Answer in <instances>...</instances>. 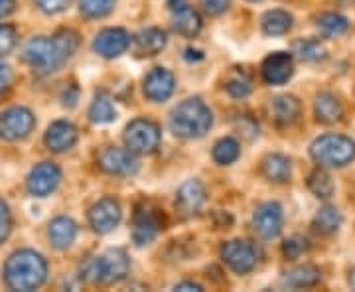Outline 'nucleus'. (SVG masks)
I'll return each instance as SVG.
<instances>
[{
  "instance_id": "obj_1",
  "label": "nucleus",
  "mask_w": 355,
  "mask_h": 292,
  "mask_svg": "<svg viewBox=\"0 0 355 292\" xmlns=\"http://www.w3.org/2000/svg\"><path fill=\"white\" fill-rule=\"evenodd\" d=\"M79 48V36L73 30H62L53 38H34L26 44L24 62L38 74H53Z\"/></svg>"
},
{
  "instance_id": "obj_2",
  "label": "nucleus",
  "mask_w": 355,
  "mask_h": 292,
  "mask_svg": "<svg viewBox=\"0 0 355 292\" xmlns=\"http://www.w3.org/2000/svg\"><path fill=\"white\" fill-rule=\"evenodd\" d=\"M48 265L44 257L34 251H16L4 265V280L12 291H36L44 284Z\"/></svg>"
},
{
  "instance_id": "obj_3",
  "label": "nucleus",
  "mask_w": 355,
  "mask_h": 292,
  "mask_svg": "<svg viewBox=\"0 0 355 292\" xmlns=\"http://www.w3.org/2000/svg\"><path fill=\"white\" fill-rule=\"evenodd\" d=\"M214 125V114L209 107L200 99L180 103L170 114V130L178 139H202Z\"/></svg>"
},
{
  "instance_id": "obj_4",
  "label": "nucleus",
  "mask_w": 355,
  "mask_h": 292,
  "mask_svg": "<svg viewBox=\"0 0 355 292\" xmlns=\"http://www.w3.org/2000/svg\"><path fill=\"white\" fill-rule=\"evenodd\" d=\"M310 156L324 168H342L355 158V142L343 135H324L312 142Z\"/></svg>"
},
{
  "instance_id": "obj_5",
  "label": "nucleus",
  "mask_w": 355,
  "mask_h": 292,
  "mask_svg": "<svg viewBox=\"0 0 355 292\" xmlns=\"http://www.w3.org/2000/svg\"><path fill=\"white\" fill-rule=\"evenodd\" d=\"M123 139L130 153L153 154L160 146V128L148 119H137L125 128Z\"/></svg>"
},
{
  "instance_id": "obj_6",
  "label": "nucleus",
  "mask_w": 355,
  "mask_h": 292,
  "mask_svg": "<svg viewBox=\"0 0 355 292\" xmlns=\"http://www.w3.org/2000/svg\"><path fill=\"white\" fill-rule=\"evenodd\" d=\"M34 114L24 107H12L0 113V139L20 140L26 139L34 128Z\"/></svg>"
},
{
  "instance_id": "obj_7",
  "label": "nucleus",
  "mask_w": 355,
  "mask_h": 292,
  "mask_svg": "<svg viewBox=\"0 0 355 292\" xmlns=\"http://www.w3.org/2000/svg\"><path fill=\"white\" fill-rule=\"evenodd\" d=\"M221 259L233 273L237 275H245L251 273L257 265V253L251 243L235 239V241L225 243L221 247Z\"/></svg>"
},
{
  "instance_id": "obj_8",
  "label": "nucleus",
  "mask_w": 355,
  "mask_h": 292,
  "mask_svg": "<svg viewBox=\"0 0 355 292\" xmlns=\"http://www.w3.org/2000/svg\"><path fill=\"white\" fill-rule=\"evenodd\" d=\"M282 207L279 203L266 202L257 207L253 216V229L261 239H275L282 231Z\"/></svg>"
},
{
  "instance_id": "obj_9",
  "label": "nucleus",
  "mask_w": 355,
  "mask_h": 292,
  "mask_svg": "<svg viewBox=\"0 0 355 292\" xmlns=\"http://www.w3.org/2000/svg\"><path fill=\"white\" fill-rule=\"evenodd\" d=\"M62 182V172L60 168L51 162H42L28 176V191L36 198H46L55 190Z\"/></svg>"
},
{
  "instance_id": "obj_10",
  "label": "nucleus",
  "mask_w": 355,
  "mask_h": 292,
  "mask_svg": "<svg viewBox=\"0 0 355 292\" xmlns=\"http://www.w3.org/2000/svg\"><path fill=\"white\" fill-rule=\"evenodd\" d=\"M97 265H99V280L105 284H114L127 279L130 263L125 251L121 249H109L107 253L97 257Z\"/></svg>"
},
{
  "instance_id": "obj_11",
  "label": "nucleus",
  "mask_w": 355,
  "mask_h": 292,
  "mask_svg": "<svg viewBox=\"0 0 355 292\" xmlns=\"http://www.w3.org/2000/svg\"><path fill=\"white\" fill-rule=\"evenodd\" d=\"M205 203V188L198 180H188L186 184L180 186L176 194V209L184 219L196 217L202 212Z\"/></svg>"
},
{
  "instance_id": "obj_12",
  "label": "nucleus",
  "mask_w": 355,
  "mask_h": 292,
  "mask_svg": "<svg viewBox=\"0 0 355 292\" xmlns=\"http://www.w3.org/2000/svg\"><path fill=\"white\" fill-rule=\"evenodd\" d=\"M89 223L101 235L111 233L121 223V205L111 198H103L89 209Z\"/></svg>"
},
{
  "instance_id": "obj_13",
  "label": "nucleus",
  "mask_w": 355,
  "mask_h": 292,
  "mask_svg": "<svg viewBox=\"0 0 355 292\" xmlns=\"http://www.w3.org/2000/svg\"><path fill=\"white\" fill-rule=\"evenodd\" d=\"M99 166L107 174L113 176H132L139 170V162L135 158V153L128 148H107L99 156Z\"/></svg>"
},
{
  "instance_id": "obj_14",
  "label": "nucleus",
  "mask_w": 355,
  "mask_h": 292,
  "mask_svg": "<svg viewBox=\"0 0 355 292\" xmlns=\"http://www.w3.org/2000/svg\"><path fill=\"white\" fill-rule=\"evenodd\" d=\"M128 46H130V36L123 28H105L93 42L95 53H99L101 58H107V60L119 58L121 53L128 50Z\"/></svg>"
},
{
  "instance_id": "obj_15",
  "label": "nucleus",
  "mask_w": 355,
  "mask_h": 292,
  "mask_svg": "<svg viewBox=\"0 0 355 292\" xmlns=\"http://www.w3.org/2000/svg\"><path fill=\"white\" fill-rule=\"evenodd\" d=\"M174 87H176V79L164 67H154L144 79V95H146V99L154 103L170 99L174 93Z\"/></svg>"
},
{
  "instance_id": "obj_16",
  "label": "nucleus",
  "mask_w": 355,
  "mask_h": 292,
  "mask_svg": "<svg viewBox=\"0 0 355 292\" xmlns=\"http://www.w3.org/2000/svg\"><path fill=\"white\" fill-rule=\"evenodd\" d=\"M263 79L268 85H284L294 74V62L291 53L277 51L263 62Z\"/></svg>"
},
{
  "instance_id": "obj_17",
  "label": "nucleus",
  "mask_w": 355,
  "mask_h": 292,
  "mask_svg": "<svg viewBox=\"0 0 355 292\" xmlns=\"http://www.w3.org/2000/svg\"><path fill=\"white\" fill-rule=\"evenodd\" d=\"M160 231V219L156 216V212L142 207L135 216V225H132V241L137 243V247H144L148 243L156 239Z\"/></svg>"
},
{
  "instance_id": "obj_18",
  "label": "nucleus",
  "mask_w": 355,
  "mask_h": 292,
  "mask_svg": "<svg viewBox=\"0 0 355 292\" xmlns=\"http://www.w3.org/2000/svg\"><path fill=\"white\" fill-rule=\"evenodd\" d=\"M130 42H132V51L139 58H153L164 50L168 38L158 28H146V30H140L139 34H135V38Z\"/></svg>"
},
{
  "instance_id": "obj_19",
  "label": "nucleus",
  "mask_w": 355,
  "mask_h": 292,
  "mask_svg": "<svg viewBox=\"0 0 355 292\" xmlns=\"http://www.w3.org/2000/svg\"><path fill=\"white\" fill-rule=\"evenodd\" d=\"M300 111H302V105L294 95H280L270 101V119L279 127L294 125L300 117Z\"/></svg>"
},
{
  "instance_id": "obj_20",
  "label": "nucleus",
  "mask_w": 355,
  "mask_h": 292,
  "mask_svg": "<svg viewBox=\"0 0 355 292\" xmlns=\"http://www.w3.org/2000/svg\"><path fill=\"white\" fill-rule=\"evenodd\" d=\"M44 140L51 153H65L77 142V128L67 121H58L50 125Z\"/></svg>"
},
{
  "instance_id": "obj_21",
  "label": "nucleus",
  "mask_w": 355,
  "mask_h": 292,
  "mask_svg": "<svg viewBox=\"0 0 355 292\" xmlns=\"http://www.w3.org/2000/svg\"><path fill=\"white\" fill-rule=\"evenodd\" d=\"M48 237H50L51 245L55 249H67L71 247L77 237V225L73 219L69 217H58L50 223L48 229Z\"/></svg>"
},
{
  "instance_id": "obj_22",
  "label": "nucleus",
  "mask_w": 355,
  "mask_h": 292,
  "mask_svg": "<svg viewBox=\"0 0 355 292\" xmlns=\"http://www.w3.org/2000/svg\"><path fill=\"white\" fill-rule=\"evenodd\" d=\"M172 30L184 38H196L202 30V18L190 6H184L172 16Z\"/></svg>"
},
{
  "instance_id": "obj_23",
  "label": "nucleus",
  "mask_w": 355,
  "mask_h": 292,
  "mask_svg": "<svg viewBox=\"0 0 355 292\" xmlns=\"http://www.w3.org/2000/svg\"><path fill=\"white\" fill-rule=\"evenodd\" d=\"M314 111H316V117L320 123H326V125H331V123H338L342 119V103L338 101V97H334L331 93H320L316 97V103H314Z\"/></svg>"
},
{
  "instance_id": "obj_24",
  "label": "nucleus",
  "mask_w": 355,
  "mask_h": 292,
  "mask_svg": "<svg viewBox=\"0 0 355 292\" xmlns=\"http://www.w3.org/2000/svg\"><path fill=\"white\" fill-rule=\"evenodd\" d=\"M263 174L270 182H288L292 174V164L291 160L282 154H268L265 160H263Z\"/></svg>"
},
{
  "instance_id": "obj_25",
  "label": "nucleus",
  "mask_w": 355,
  "mask_h": 292,
  "mask_svg": "<svg viewBox=\"0 0 355 292\" xmlns=\"http://www.w3.org/2000/svg\"><path fill=\"white\" fill-rule=\"evenodd\" d=\"M266 36H282L292 28V16L284 10H270L261 20Z\"/></svg>"
},
{
  "instance_id": "obj_26",
  "label": "nucleus",
  "mask_w": 355,
  "mask_h": 292,
  "mask_svg": "<svg viewBox=\"0 0 355 292\" xmlns=\"http://www.w3.org/2000/svg\"><path fill=\"white\" fill-rule=\"evenodd\" d=\"M312 225H314V229H316L318 233H322V235H331V233H336V231L340 229V225H342V214H340L336 207L326 205V207H322L316 216H314Z\"/></svg>"
},
{
  "instance_id": "obj_27",
  "label": "nucleus",
  "mask_w": 355,
  "mask_h": 292,
  "mask_svg": "<svg viewBox=\"0 0 355 292\" xmlns=\"http://www.w3.org/2000/svg\"><path fill=\"white\" fill-rule=\"evenodd\" d=\"M318 280H320V270L314 265H302L286 273L284 284H288L292 289H308V286H314Z\"/></svg>"
},
{
  "instance_id": "obj_28",
  "label": "nucleus",
  "mask_w": 355,
  "mask_h": 292,
  "mask_svg": "<svg viewBox=\"0 0 355 292\" xmlns=\"http://www.w3.org/2000/svg\"><path fill=\"white\" fill-rule=\"evenodd\" d=\"M114 117H116V113H114L111 99L105 93H99L91 105V109H89V119L97 125H107V123L114 121Z\"/></svg>"
},
{
  "instance_id": "obj_29",
  "label": "nucleus",
  "mask_w": 355,
  "mask_h": 292,
  "mask_svg": "<svg viewBox=\"0 0 355 292\" xmlns=\"http://www.w3.org/2000/svg\"><path fill=\"white\" fill-rule=\"evenodd\" d=\"M308 188L310 191L316 196V198H322V200H328L331 194H334V182H331L330 174L322 168L314 170L310 176H308Z\"/></svg>"
},
{
  "instance_id": "obj_30",
  "label": "nucleus",
  "mask_w": 355,
  "mask_h": 292,
  "mask_svg": "<svg viewBox=\"0 0 355 292\" xmlns=\"http://www.w3.org/2000/svg\"><path fill=\"white\" fill-rule=\"evenodd\" d=\"M318 28H320V32H322L326 38H336V36L345 34V30H347V20L336 12L322 14V16L318 18Z\"/></svg>"
},
{
  "instance_id": "obj_31",
  "label": "nucleus",
  "mask_w": 355,
  "mask_h": 292,
  "mask_svg": "<svg viewBox=\"0 0 355 292\" xmlns=\"http://www.w3.org/2000/svg\"><path fill=\"white\" fill-rule=\"evenodd\" d=\"M239 154H241V148L235 139H221L214 146V160L221 166L233 164L239 158Z\"/></svg>"
},
{
  "instance_id": "obj_32",
  "label": "nucleus",
  "mask_w": 355,
  "mask_h": 292,
  "mask_svg": "<svg viewBox=\"0 0 355 292\" xmlns=\"http://www.w3.org/2000/svg\"><path fill=\"white\" fill-rule=\"evenodd\" d=\"M294 53L302 62H320V60H324L326 50L320 44V40H300L294 44Z\"/></svg>"
},
{
  "instance_id": "obj_33",
  "label": "nucleus",
  "mask_w": 355,
  "mask_h": 292,
  "mask_svg": "<svg viewBox=\"0 0 355 292\" xmlns=\"http://www.w3.org/2000/svg\"><path fill=\"white\" fill-rule=\"evenodd\" d=\"M114 8V0H79V10L87 18H103L111 14Z\"/></svg>"
},
{
  "instance_id": "obj_34",
  "label": "nucleus",
  "mask_w": 355,
  "mask_h": 292,
  "mask_svg": "<svg viewBox=\"0 0 355 292\" xmlns=\"http://www.w3.org/2000/svg\"><path fill=\"white\" fill-rule=\"evenodd\" d=\"M225 91L233 99H245L251 93V83L245 77H235V79H229L227 85H225Z\"/></svg>"
},
{
  "instance_id": "obj_35",
  "label": "nucleus",
  "mask_w": 355,
  "mask_h": 292,
  "mask_svg": "<svg viewBox=\"0 0 355 292\" xmlns=\"http://www.w3.org/2000/svg\"><path fill=\"white\" fill-rule=\"evenodd\" d=\"M16 46V30L12 26L0 24V55L8 53Z\"/></svg>"
},
{
  "instance_id": "obj_36",
  "label": "nucleus",
  "mask_w": 355,
  "mask_h": 292,
  "mask_svg": "<svg viewBox=\"0 0 355 292\" xmlns=\"http://www.w3.org/2000/svg\"><path fill=\"white\" fill-rule=\"evenodd\" d=\"M306 251V241L300 237H291L282 243V253L286 255L288 259H298L300 255Z\"/></svg>"
},
{
  "instance_id": "obj_37",
  "label": "nucleus",
  "mask_w": 355,
  "mask_h": 292,
  "mask_svg": "<svg viewBox=\"0 0 355 292\" xmlns=\"http://www.w3.org/2000/svg\"><path fill=\"white\" fill-rule=\"evenodd\" d=\"M12 229V217H10V209L8 205L0 200V243H4V239L10 235Z\"/></svg>"
},
{
  "instance_id": "obj_38",
  "label": "nucleus",
  "mask_w": 355,
  "mask_h": 292,
  "mask_svg": "<svg viewBox=\"0 0 355 292\" xmlns=\"http://www.w3.org/2000/svg\"><path fill=\"white\" fill-rule=\"evenodd\" d=\"M38 8L46 14L64 12L65 8L71 4V0H36Z\"/></svg>"
},
{
  "instance_id": "obj_39",
  "label": "nucleus",
  "mask_w": 355,
  "mask_h": 292,
  "mask_svg": "<svg viewBox=\"0 0 355 292\" xmlns=\"http://www.w3.org/2000/svg\"><path fill=\"white\" fill-rule=\"evenodd\" d=\"M235 127L239 130V135L247 137V139H253L259 135V125L254 123L251 117H239V121L235 123Z\"/></svg>"
},
{
  "instance_id": "obj_40",
  "label": "nucleus",
  "mask_w": 355,
  "mask_h": 292,
  "mask_svg": "<svg viewBox=\"0 0 355 292\" xmlns=\"http://www.w3.org/2000/svg\"><path fill=\"white\" fill-rule=\"evenodd\" d=\"M229 4H231V0H202L203 10L207 14H211V16L225 12L229 8Z\"/></svg>"
},
{
  "instance_id": "obj_41",
  "label": "nucleus",
  "mask_w": 355,
  "mask_h": 292,
  "mask_svg": "<svg viewBox=\"0 0 355 292\" xmlns=\"http://www.w3.org/2000/svg\"><path fill=\"white\" fill-rule=\"evenodd\" d=\"M8 83H10V67L0 60V93L8 87Z\"/></svg>"
},
{
  "instance_id": "obj_42",
  "label": "nucleus",
  "mask_w": 355,
  "mask_h": 292,
  "mask_svg": "<svg viewBox=\"0 0 355 292\" xmlns=\"http://www.w3.org/2000/svg\"><path fill=\"white\" fill-rule=\"evenodd\" d=\"M14 0H0V18H4V16H8V14L14 10Z\"/></svg>"
},
{
  "instance_id": "obj_43",
  "label": "nucleus",
  "mask_w": 355,
  "mask_h": 292,
  "mask_svg": "<svg viewBox=\"0 0 355 292\" xmlns=\"http://www.w3.org/2000/svg\"><path fill=\"white\" fill-rule=\"evenodd\" d=\"M176 291H196V292H200V291H202V286H200V284H196V282H180V284H176Z\"/></svg>"
},
{
  "instance_id": "obj_44",
  "label": "nucleus",
  "mask_w": 355,
  "mask_h": 292,
  "mask_svg": "<svg viewBox=\"0 0 355 292\" xmlns=\"http://www.w3.org/2000/svg\"><path fill=\"white\" fill-rule=\"evenodd\" d=\"M168 6H170V10H172V12H176V10H180V8L188 6V0H168Z\"/></svg>"
},
{
  "instance_id": "obj_45",
  "label": "nucleus",
  "mask_w": 355,
  "mask_h": 292,
  "mask_svg": "<svg viewBox=\"0 0 355 292\" xmlns=\"http://www.w3.org/2000/svg\"><path fill=\"white\" fill-rule=\"evenodd\" d=\"M349 284H352V289L355 291V268H354V273H352V277H349Z\"/></svg>"
}]
</instances>
